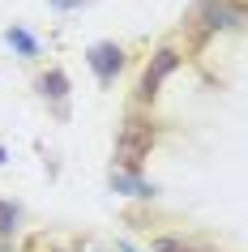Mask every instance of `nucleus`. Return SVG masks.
<instances>
[{
  "instance_id": "obj_3",
  "label": "nucleus",
  "mask_w": 248,
  "mask_h": 252,
  "mask_svg": "<svg viewBox=\"0 0 248 252\" xmlns=\"http://www.w3.org/2000/svg\"><path fill=\"white\" fill-rule=\"evenodd\" d=\"M124 64V52H120L116 43H94L90 47V68L99 73V81H111Z\"/></svg>"
},
{
  "instance_id": "obj_1",
  "label": "nucleus",
  "mask_w": 248,
  "mask_h": 252,
  "mask_svg": "<svg viewBox=\"0 0 248 252\" xmlns=\"http://www.w3.org/2000/svg\"><path fill=\"white\" fill-rule=\"evenodd\" d=\"M154 124L142 116H129L124 120V128H120L116 137V162L124 167V171H137L145 158H150V150H154Z\"/></svg>"
},
{
  "instance_id": "obj_4",
  "label": "nucleus",
  "mask_w": 248,
  "mask_h": 252,
  "mask_svg": "<svg viewBox=\"0 0 248 252\" xmlns=\"http://www.w3.org/2000/svg\"><path fill=\"white\" fill-rule=\"evenodd\" d=\"M154 252H210V248L206 244H193V239H180V235H158Z\"/></svg>"
},
{
  "instance_id": "obj_8",
  "label": "nucleus",
  "mask_w": 248,
  "mask_h": 252,
  "mask_svg": "<svg viewBox=\"0 0 248 252\" xmlns=\"http://www.w3.org/2000/svg\"><path fill=\"white\" fill-rule=\"evenodd\" d=\"M9 231H13V205H4V201H0V248L9 244Z\"/></svg>"
},
{
  "instance_id": "obj_7",
  "label": "nucleus",
  "mask_w": 248,
  "mask_h": 252,
  "mask_svg": "<svg viewBox=\"0 0 248 252\" xmlns=\"http://www.w3.org/2000/svg\"><path fill=\"white\" fill-rule=\"evenodd\" d=\"M9 43H13V47H17L22 56H35V52H39V43L30 39L26 30H9Z\"/></svg>"
},
{
  "instance_id": "obj_10",
  "label": "nucleus",
  "mask_w": 248,
  "mask_h": 252,
  "mask_svg": "<svg viewBox=\"0 0 248 252\" xmlns=\"http://www.w3.org/2000/svg\"><path fill=\"white\" fill-rule=\"evenodd\" d=\"M56 4H69V0H56Z\"/></svg>"
},
{
  "instance_id": "obj_9",
  "label": "nucleus",
  "mask_w": 248,
  "mask_h": 252,
  "mask_svg": "<svg viewBox=\"0 0 248 252\" xmlns=\"http://www.w3.org/2000/svg\"><path fill=\"white\" fill-rule=\"evenodd\" d=\"M231 9H235V17H244V0H231Z\"/></svg>"
},
{
  "instance_id": "obj_2",
  "label": "nucleus",
  "mask_w": 248,
  "mask_h": 252,
  "mask_svg": "<svg viewBox=\"0 0 248 252\" xmlns=\"http://www.w3.org/2000/svg\"><path fill=\"white\" fill-rule=\"evenodd\" d=\"M176 64H180V52H176V47L154 52V60H150V64H145V73H142V98H154L158 86H163V77H167V73H176Z\"/></svg>"
},
{
  "instance_id": "obj_11",
  "label": "nucleus",
  "mask_w": 248,
  "mask_h": 252,
  "mask_svg": "<svg viewBox=\"0 0 248 252\" xmlns=\"http://www.w3.org/2000/svg\"><path fill=\"white\" fill-rule=\"evenodd\" d=\"M0 162H4V150H0Z\"/></svg>"
},
{
  "instance_id": "obj_5",
  "label": "nucleus",
  "mask_w": 248,
  "mask_h": 252,
  "mask_svg": "<svg viewBox=\"0 0 248 252\" xmlns=\"http://www.w3.org/2000/svg\"><path fill=\"white\" fill-rule=\"evenodd\" d=\"M39 90L52 94V98H65V94H69V77L60 73V68H52V73H43V77H39Z\"/></svg>"
},
{
  "instance_id": "obj_6",
  "label": "nucleus",
  "mask_w": 248,
  "mask_h": 252,
  "mask_svg": "<svg viewBox=\"0 0 248 252\" xmlns=\"http://www.w3.org/2000/svg\"><path fill=\"white\" fill-rule=\"evenodd\" d=\"M22 252H65V248H60L52 235H43V231H39V235H26V239H22Z\"/></svg>"
}]
</instances>
